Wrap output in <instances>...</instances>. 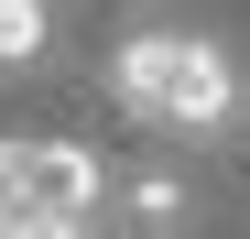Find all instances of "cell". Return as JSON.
I'll return each mask as SVG.
<instances>
[{"label": "cell", "mask_w": 250, "mask_h": 239, "mask_svg": "<svg viewBox=\"0 0 250 239\" xmlns=\"http://www.w3.org/2000/svg\"><path fill=\"white\" fill-rule=\"evenodd\" d=\"M109 207H120L131 239H185V228H196V185H185L174 163H131V174L109 185Z\"/></svg>", "instance_id": "3"}, {"label": "cell", "mask_w": 250, "mask_h": 239, "mask_svg": "<svg viewBox=\"0 0 250 239\" xmlns=\"http://www.w3.org/2000/svg\"><path fill=\"white\" fill-rule=\"evenodd\" d=\"M98 152H76V141H11L0 131V239L11 228H98Z\"/></svg>", "instance_id": "2"}, {"label": "cell", "mask_w": 250, "mask_h": 239, "mask_svg": "<svg viewBox=\"0 0 250 239\" xmlns=\"http://www.w3.org/2000/svg\"><path fill=\"white\" fill-rule=\"evenodd\" d=\"M44 44H55L44 0H0V65H44Z\"/></svg>", "instance_id": "4"}, {"label": "cell", "mask_w": 250, "mask_h": 239, "mask_svg": "<svg viewBox=\"0 0 250 239\" xmlns=\"http://www.w3.org/2000/svg\"><path fill=\"white\" fill-rule=\"evenodd\" d=\"M109 98L163 141H218L239 120V65H229V44H207L185 22H142L109 55Z\"/></svg>", "instance_id": "1"}]
</instances>
